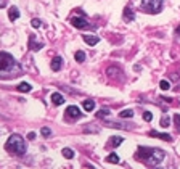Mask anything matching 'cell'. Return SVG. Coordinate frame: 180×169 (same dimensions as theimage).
<instances>
[{"label": "cell", "instance_id": "1", "mask_svg": "<svg viewBox=\"0 0 180 169\" xmlns=\"http://www.w3.org/2000/svg\"><path fill=\"white\" fill-rule=\"evenodd\" d=\"M137 158L138 161L145 163L148 166H156L166 158L164 150L161 148H151V146H140L137 150Z\"/></svg>", "mask_w": 180, "mask_h": 169}, {"label": "cell", "instance_id": "2", "mask_svg": "<svg viewBox=\"0 0 180 169\" xmlns=\"http://www.w3.org/2000/svg\"><path fill=\"white\" fill-rule=\"evenodd\" d=\"M21 72V66L18 65L13 56L10 53L0 52V77L2 79H10Z\"/></svg>", "mask_w": 180, "mask_h": 169}, {"label": "cell", "instance_id": "3", "mask_svg": "<svg viewBox=\"0 0 180 169\" xmlns=\"http://www.w3.org/2000/svg\"><path fill=\"white\" fill-rule=\"evenodd\" d=\"M5 148H7V151H10V153L24 155L26 153V142H24V139H22L19 134H13V135H10Z\"/></svg>", "mask_w": 180, "mask_h": 169}, {"label": "cell", "instance_id": "4", "mask_svg": "<svg viewBox=\"0 0 180 169\" xmlns=\"http://www.w3.org/2000/svg\"><path fill=\"white\" fill-rule=\"evenodd\" d=\"M140 8H142L145 13H159L162 8V0H142L140 2Z\"/></svg>", "mask_w": 180, "mask_h": 169}, {"label": "cell", "instance_id": "5", "mask_svg": "<svg viewBox=\"0 0 180 169\" xmlns=\"http://www.w3.org/2000/svg\"><path fill=\"white\" fill-rule=\"evenodd\" d=\"M71 24L77 27V29H88V27H92L90 23L84 16H74V18H71Z\"/></svg>", "mask_w": 180, "mask_h": 169}, {"label": "cell", "instance_id": "6", "mask_svg": "<svg viewBox=\"0 0 180 169\" xmlns=\"http://www.w3.org/2000/svg\"><path fill=\"white\" fill-rule=\"evenodd\" d=\"M64 114L69 118V119H79V118L82 116V113H81V110H79L77 106L71 105V106H68V108H66V113H64Z\"/></svg>", "mask_w": 180, "mask_h": 169}, {"label": "cell", "instance_id": "7", "mask_svg": "<svg viewBox=\"0 0 180 169\" xmlns=\"http://www.w3.org/2000/svg\"><path fill=\"white\" fill-rule=\"evenodd\" d=\"M50 100H52V103H53L55 106H60L61 103H64V97H63L61 93H58V92H53L52 97H50Z\"/></svg>", "mask_w": 180, "mask_h": 169}, {"label": "cell", "instance_id": "8", "mask_svg": "<svg viewBox=\"0 0 180 169\" xmlns=\"http://www.w3.org/2000/svg\"><path fill=\"white\" fill-rule=\"evenodd\" d=\"M42 47H43V44L37 42L34 36H31V37H29V48H31V50H36V52H37V50H40Z\"/></svg>", "mask_w": 180, "mask_h": 169}, {"label": "cell", "instance_id": "9", "mask_svg": "<svg viewBox=\"0 0 180 169\" xmlns=\"http://www.w3.org/2000/svg\"><path fill=\"white\" fill-rule=\"evenodd\" d=\"M61 65H63V58H61V56H55V58L52 60V69L53 71H60Z\"/></svg>", "mask_w": 180, "mask_h": 169}, {"label": "cell", "instance_id": "10", "mask_svg": "<svg viewBox=\"0 0 180 169\" xmlns=\"http://www.w3.org/2000/svg\"><path fill=\"white\" fill-rule=\"evenodd\" d=\"M150 137H158V139L167 140V142H172V135H169V134H159V132L151 131V132H150Z\"/></svg>", "mask_w": 180, "mask_h": 169}, {"label": "cell", "instance_id": "11", "mask_svg": "<svg viewBox=\"0 0 180 169\" xmlns=\"http://www.w3.org/2000/svg\"><path fill=\"white\" fill-rule=\"evenodd\" d=\"M8 18H10V21H16V19L19 18V10L16 8V7H11L8 10Z\"/></svg>", "mask_w": 180, "mask_h": 169}, {"label": "cell", "instance_id": "12", "mask_svg": "<svg viewBox=\"0 0 180 169\" xmlns=\"http://www.w3.org/2000/svg\"><path fill=\"white\" fill-rule=\"evenodd\" d=\"M82 39H84V42H85L87 45H97L100 42V39L97 36H84Z\"/></svg>", "mask_w": 180, "mask_h": 169}, {"label": "cell", "instance_id": "13", "mask_svg": "<svg viewBox=\"0 0 180 169\" xmlns=\"http://www.w3.org/2000/svg\"><path fill=\"white\" fill-rule=\"evenodd\" d=\"M82 106H84V110L85 111H93L95 110V101L92 100V98H88V100H84V103H82Z\"/></svg>", "mask_w": 180, "mask_h": 169}, {"label": "cell", "instance_id": "14", "mask_svg": "<svg viewBox=\"0 0 180 169\" xmlns=\"http://www.w3.org/2000/svg\"><path fill=\"white\" fill-rule=\"evenodd\" d=\"M124 21H126V23L133 21V11H132V8H129V7L124 8Z\"/></svg>", "mask_w": 180, "mask_h": 169}, {"label": "cell", "instance_id": "15", "mask_svg": "<svg viewBox=\"0 0 180 169\" xmlns=\"http://www.w3.org/2000/svg\"><path fill=\"white\" fill-rule=\"evenodd\" d=\"M18 90L22 93H27V92H31L32 87H31V84H27V82H21L19 86H18Z\"/></svg>", "mask_w": 180, "mask_h": 169}, {"label": "cell", "instance_id": "16", "mask_svg": "<svg viewBox=\"0 0 180 169\" xmlns=\"http://www.w3.org/2000/svg\"><path fill=\"white\" fill-rule=\"evenodd\" d=\"M122 143V137H111L108 146H119Z\"/></svg>", "mask_w": 180, "mask_h": 169}, {"label": "cell", "instance_id": "17", "mask_svg": "<svg viewBox=\"0 0 180 169\" xmlns=\"http://www.w3.org/2000/svg\"><path fill=\"white\" fill-rule=\"evenodd\" d=\"M74 60L77 63H84V61H85V53H84L82 50H79V52H76V55H74Z\"/></svg>", "mask_w": 180, "mask_h": 169}, {"label": "cell", "instance_id": "18", "mask_svg": "<svg viewBox=\"0 0 180 169\" xmlns=\"http://www.w3.org/2000/svg\"><path fill=\"white\" fill-rule=\"evenodd\" d=\"M159 124H161V127H169V124H171V118H169L167 114L161 116V121H159Z\"/></svg>", "mask_w": 180, "mask_h": 169}, {"label": "cell", "instance_id": "19", "mask_svg": "<svg viewBox=\"0 0 180 169\" xmlns=\"http://www.w3.org/2000/svg\"><path fill=\"white\" fill-rule=\"evenodd\" d=\"M61 153H63V156L66 158V160H72V156H74V151H72L71 148H63Z\"/></svg>", "mask_w": 180, "mask_h": 169}, {"label": "cell", "instance_id": "20", "mask_svg": "<svg viewBox=\"0 0 180 169\" xmlns=\"http://www.w3.org/2000/svg\"><path fill=\"white\" fill-rule=\"evenodd\" d=\"M106 161H108V163H112V164H117V163H119V156H117L116 153H111L108 158H106Z\"/></svg>", "mask_w": 180, "mask_h": 169}, {"label": "cell", "instance_id": "21", "mask_svg": "<svg viewBox=\"0 0 180 169\" xmlns=\"http://www.w3.org/2000/svg\"><path fill=\"white\" fill-rule=\"evenodd\" d=\"M119 116L124 118V119H127V118H132V116H133V111H132V110H124V111L119 113Z\"/></svg>", "mask_w": 180, "mask_h": 169}, {"label": "cell", "instance_id": "22", "mask_svg": "<svg viewBox=\"0 0 180 169\" xmlns=\"http://www.w3.org/2000/svg\"><path fill=\"white\" fill-rule=\"evenodd\" d=\"M109 114V110L108 108H105V110H100L98 113H97V118H100V119H103V118H106Z\"/></svg>", "mask_w": 180, "mask_h": 169}, {"label": "cell", "instance_id": "23", "mask_svg": "<svg viewBox=\"0 0 180 169\" xmlns=\"http://www.w3.org/2000/svg\"><path fill=\"white\" fill-rule=\"evenodd\" d=\"M159 87L162 90H169V89H171V84H169V81H161L159 82Z\"/></svg>", "mask_w": 180, "mask_h": 169}, {"label": "cell", "instance_id": "24", "mask_svg": "<svg viewBox=\"0 0 180 169\" xmlns=\"http://www.w3.org/2000/svg\"><path fill=\"white\" fill-rule=\"evenodd\" d=\"M174 124H175L177 131L180 132V114H175V116H174Z\"/></svg>", "mask_w": 180, "mask_h": 169}, {"label": "cell", "instance_id": "25", "mask_svg": "<svg viewBox=\"0 0 180 169\" xmlns=\"http://www.w3.org/2000/svg\"><path fill=\"white\" fill-rule=\"evenodd\" d=\"M143 119H145L146 122H150L151 119H153V114H151L150 111H145V113H143Z\"/></svg>", "mask_w": 180, "mask_h": 169}, {"label": "cell", "instance_id": "26", "mask_svg": "<svg viewBox=\"0 0 180 169\" xmlns=\"http://www.w3.org/2000/svg\"><path fill=\"white\" fill-rule=\"evenodd\" d=\"M42 135L43 137H50V135H52V131H50L48 127H42Z\"/></svg>", "mask_w": 180, "mask_h": 169}, {"label": "cell", "instance_id": "27", "mask_svg": "<svg viewBox=\"0 0 180 169\" xmlns=\"http://www.w3.org/2000/svg\"><path fill=\"white\" fill-rule=\"evenodd\" d=\"M31 24H32L34 27H40V26H42V21H40V19H32Z\"/></svg>", "mask_w": 180, "mask_h": 169}, {"label": "cell", "instance_id": "28", "mask_svg": "<svg viewBox=\"0 0 180 169\" xmlns=\"http://www.w3.org/2000/svg\"><path fill=\"white\" fill-rule=\"evenodd\" d=\"M2 7H5V0H0V8Z\"/></svg>", "mask_w": 180, "mask_h": 169}]
</instances>
